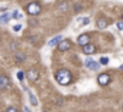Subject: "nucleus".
I'll return each mask as SVG.
<instances>
[{"label": "nucleus", "mask_w": 123, "mask_h": 112, "mask_svg": "<svg viewBox=\"0 0 123 112\" xmlns=\"http://www.w3.org/2000/svg\"><path fill=\"white\" fill-rule=\"evenodd\" d=\"M55 79L59 85H68L71 81H73V75L70 71L67 69H59L56 73H55Z\"/></svg>", "instance_id": "obj_1"}, {"label": "nucleus", "mask_w": 123, "mask_h": 112, "mask_svg": "<svg viewBox=\"0 0 123 112\" xmlns=\"http://www.w3.org/2000/svg\"><path fill=\"white\" fill-rule=\"evenodd\" d=\"M26 12L31 15V16H36V15H39L41 13V5L39 3H29L28 5V7H26Z\"/></svg>", "instance_id": "obj_2"}, {"label": "nucleus", "mask_w": 123, "mask_h": 112, "mask_svg": "<svg viewBox=\"0 0 123 112\" xmlns=\"http://www.w3.org/2000/svg\"><path fill=\"white\" fill-rule=\"evenodd\" d=\"M97 82L100 86H107L110 83V75L109 73H100L97 76Z\"/></svg>", "instance_id": "obj_3"}, {"label": "nucleus", "mask_w": 123, "mask_h": 112, "mask_svg": "<svg viewBox=\"0 0 123 112\" xmlns=\"http://www.w3.org/2000/svg\"><path fill=\"white\" fill-rule=\"evenodd\" d=\"M84 65H86L90 71H98V69H100V66H101V65H100V62H96V61L90 59V58L84 62Z\"/></svg>", "instance_id": "obj_4"}, {"label": "nucleus", "mask_w": 123, "mask_h": 112, "mask_svg": "<svg viewBox=\"0 0 123 112\" xmlns=\"http://www.w3.org/2000/svg\"><path fill=\"white\" fill-rule=\"evenodd\" d=\"M56 46H58V50H59V52H67V50L71 47V42H70L68 39H62Z\"/></svg>", "instance_id": "obj_5"}, {"label": "nucleus", "mask_w": 123, "mask_h": 112, "mask_svg": "<svg viewBox=\"0 0 123 112\" xmlns=\"http://www.w3.org/2000/svg\"><path fill=\"white\" fill-rule=\"evenodd\" d=\"M26 78H28L29 82H36L38 78H39V72H38L36 69H29V71L26 72Z\"/></svg>", "instance_id": "obj_6"}, {"label": "nucleus", "mask_w": 123, "mask_h": 112, "mask_svg": "<svg viewBox=\"0 0 123 112\" xmlns=\"http://www.w3.org/2000/svg\"><path fill=\"white\" fill-rule=\"evenodd\" d=\"M77 43H78L81 47H83L84 45L90 43V35H88V33H83V35H80L78 39H77Z\"/></svg>", "instance_id": "obj_7"}, {"label": "nucleus", "mask_w": 123, "mask_h": 112, "mask_svg": "<svg viewBox=\"0 0 123 112\" xmlns=\"http://www.w3.org/2000/svg\"><path fill=\"white\" fill-rule=\"evenodd\" d=\"M10 86V79L6 75H0V89H7Z\"/></svg>", "instance_id": "obj_8"}, {"label": "nucleus", "mask_w": 123, "mask_h": 112, "mask_svg": "<svg viewBox=\"0 0 123 112\" xmlns=\"http://www.w3.org/2000/svg\"><path fill=\"white\" fill-rule=\"evenodd\" d=\"M94 52H96V46H94L93 43H87V45L83 46V53H84V55H91V53H94Z\"/></svg>", "instance_id": "obj_9"}, {"label": "nucleus", "mask_w": 123, "mask_h": 112, "mask_svg": "<svg viewBox=\"0 0 123 112\" xmlns=\"http://www.w3.org/2000/svg\"><path fill=\"white\" fill-rule=\"evenodd\" d=\"M23 89H25V91L28 92V95H29V101H31V103L36 106V105H38V99H36V96H35V95H33V93H32V92H31V91H29V89L26 88V86H23Z\"/></svg>", "instance_id": "obj_10"}, {"label": "nucleus", "mask_w": 123, "mask_h": 112, "mask_svg": "<svg viewBox=\"0 0 123 112\" xmlns=\"http://www.w3.org/2000/svg\"><path fill=\"white\" fill-rule=\"evenodd\" d=\"M68 9H70V3H68V2H61V3L58 5V12H61V13L67 12Z\"/></svg>", "instance_id": "obj_11"}, {"label": "nucleus", "mask_w": 123, "mask_h": 112, "mask_svg": "<svg viewBox=\"0 0 123 112\" xmlns=\"http://www.w3.org/2000/svg\"><path fill=\"white\" fill-rule=\"evenodd\" d=\"M10 17H12V13H9V12H6L5 15H2V16H0V25H6L10 20Z\"/></svg>", "instance_id": "obj_12"}, {"label": "nucleus", "mask_w": 123, "mask_h": 112, "mask_svg": "<svg viewBox=\"0 0 123 112\" xmlns=\"http://www.w3.org/2000/svg\"><path fill=\"white\" fill-rule=\"evenodd\" d=\"M61 40H62V36H61V35H58V36H55V37H52L49 42H48V45L49 46H56Z\"/></svg>", "instance_id": "obj_13"}, {"label": "nucleus", "mask_w": 123, "mask_h": 112, "mask_svg": "<svg viewBox=\"0 0 123 112\" xmlns=\"http://www.w3.org/2000/svg\"><path fill=\"white\" fill-rule=\"evenodd\" d=\"M107 26H109V22L106 19H98L97 20V27L98 29H106Z\"/></svg>", "instance_id": "obj_14"}, {"label": "nucleus", "mask_w": 123, "mask_h": 112, "mask_svg": "<svg viewBox=\"0 0 123 112\" xmlns=\"http://www.w3.org/2000/svg\"><path fill=\"white\" fill-rule=\"evenodd\" d=\"M15 55H16V62H18V63H20V62H23V61L26 59V56H25L22 52H16Z\"/></svg>", "instance_id": "obj_15"}, {"label": "nucleus", "mask_w": 123, "mask_h": 112, "mask_svg": "<svg viewBox=\"0 0 123 112\" xmlns=\"http://www.w3.org/2000/svg\"><path fill=\"white\" fill-rule=\"evenodd\" d=\"M12 17H13V19H22V15H20L18 10H15V12H12Z\"/></svg>", "instance_id": "obj_16"}, {"label": "nucleus", "mask_w": 123, "mask_h": 112, "mask_svg": "<svg viewBox=\"0 0 123 112\" xmlns=\"http://www.w3.org/2000/svg\"><path fill=\"white\" fill-rule=\"evenodd\" d=\"M109 63V58H106V56H103V58L100 59V65H107Z\"/></svg>", "instance_id": "obj_17"}, {"label": "nucleus", "mask_w": 123, "mask_h": 112, "mask_svg": "<svg viewBox=\"0 0 123 112\" xmlns=\"http://www.w3.org/2000/svg\"><path fill=\"white\" fill-rule=\"evenodd\" d=\"M25 76H26V73H23L22 71H20V72H18V79H19L20 82L23 81V78H25Z\"/></svg>", "instance_id": "obj_18"}, {"label": "nucleus", "mask_w": 123, "mask_h": 112, "mask_svg": "<svg viewBox=\"0 0 123 112\" xmlns=\"http://www.w3.org/2000/svg\"><path fill=\"white\" fill-rule=\"evenodd\" d=\"M6 112H19V111H18L15 106H12V108H7V109H6Z\"/></svg>", "instance_id": "obj_19"}, {"label": "nucleus", "mask_w": 123, "mask_h": 112, "mask_svg": "<svg viewBox=\"0 0 123 112\" xmlns=\"http://www.w3.org/2000/svg\"><path fill=\"white\" fill-rule=\"evenodd\" d=\"M117 29L119 30H123V20L122 22H117Z\"/></svg>", "instance_id": "obj_20"}, {"label": "nucleus", "mask_w": 123, "mask_h": 112, "mask_svg": "<svg viewBox=\"0 0 123 112\" xmlns=\"http://www.w3.org/2000/svg\"><path fill=\"white\" fill-rule=\"evenodd\" d=\"M80 9H83V5H80V3L75 5V9H74V10H75V12H80Z\"/></svg>", "instance_id": "obj_21"}, {"label": "nucleus", "mask_w": 123, "mask_h": 112, "mask_svg": "<svg viewBox=\"0 0 123 112\" xmlns=\"http://www.w3.org/2000/svg\"><path fill=\"white\" fill-rule=\"evenodd\" d=\"M20 27H22L20 25H16V26L13 27V30H15V32H19V30H20Z\"/></svg>", "instance_id": "obj_22"}, {"label": "nucleus", "mask_w": 123, "mask_h": 112, "mask_svg": "<svg viewBox=\"0 0 123 112\" xmlns=\"http://www.w3.org/2000/svg\"><path fill=\"white\" fill-rule=\"evenodd\" d=\"M55 103H56V105H61V103H62V99H61V98H56Z\"/></svg>", "instance_id": "obj_23"}, {"label": "nucleus", "mask_w": 123, "mask_h": 112, "mask_svg": "<svg viewBox=\"0 0 123 112\" xmlns=\"http://www.w3.org/2000/svg\"><path fill=\"white\" fill-rule=\"evenodd\" d=\"M23 112H31V111H29V108H25V109H23Z\"/></svg>", "instance_id": "obj_24"}, {"label": "nucleus", "mask_w": 123, "mask_h": 112, "mask_svg": "<svg viewBox=\"0 0 123 112\" xmlns=\"http://www.w3.org/2000/svg\"><path fill=\"white\" fill-rule=\"evenodd\" d=\"M120 69H122V71H123V65H122V66H120Z\"/></svg>", "instance_id": "obj_25"}, {"label": "nucleus", "mask_w": 123, "mask_h": 112, "mask_svg": "<svg viewBox=\"0 0 123 112\" xmlns=\"http://www.w3.org/2000/svg\"><path fill=\"white\" fill-rule=\"evenodd\" d=\"M122 20H123V15H122Z\"/></svg>", "instance_id": "obj_26"}, {"label": "nucleus", "mask_w": 123, "mask_h": 112, "mask_svg": "<svg viewBox=\"0 0 123 112\" xmlns=\"http://www.w3.org/2000/svg\"><path fill=\"white\" fill-rule=\"evenodd\" d=\"M122 108H123V106H122Z\"/></svg>", "instance_id": "obj_27"}]
</instances>
